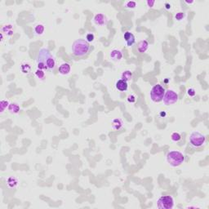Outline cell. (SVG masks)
I'll use <instances>...</instances> for the list:
<instances>
[{"mask_svg": "<svg viewBox=\"0 0 209 209\" xmlns=\"http://www.w3.org/2000/svg\"><path fill=\"white\" fill-rule=\"evenodd\" d=\"M91 51V45L86 39L79 38L72 44V52L74 56L79 57H86Z\"/></svg>", "mask_w": 209, "mask_h": 209, "instance_id": "cell-1", "label": "cell"}, {"mask_svg": "<svg viewBox=\"0 0 209 209\" xmlns=\"http://www.w3.org/2000/svg\"><path fill=\"white\" fill-rule=\"evenodd\" d=\"M167 161L171 167H178L185 161V155L178 150H171L167 154Z\"/></svg>", "mask_w": 209, "mask_h": 209, "instance_id": "cell-2", "label": "cell"}, {"mask_svg": "<svg viewBox=\"0 0 209 209\" xmlns=\"http://www.w3.org/2000/svg\"><path fill=\"white\" fill-rule=\"evenodd\" d=\"M206 137L204 135L199 132H193L190 136V144L192 147L199 148L204 145Z\"/></svg>", "mask_w": 209, "mask_h": 209, "instance_id": "cell-3", "label": "cell"}, {"mask_svg": "<svg viewBox=\"0 0 209 209\" xmlns=\"http://www.w3.org/2000/svg\"><path fill=\"white\" fill-rule=\"evenodd\" d=\"M165 93L164 87L160 84H156L152 87L150 91V98L154 102H160L163 100Z\"/></svg>", "mask_w": 209, "mask_h": 209, "instance_id": "cell-4", "label": "cell"}, {"mask_svg": "<svg viewBox=\"0 0 209 209\" xmlns=\"http://www.w3.org/2000/svg\"><path fill=\"white\" fill-rule=\"evenodd\" d=\"M157 207L159 209H172L174 207V199L170 195L161 196L157 201Z\"/></svg>", "mask_w": 209, "mask_h": 209, "instance_id": "cell-5", "label": "cell"}, {"mask_svg": "<svg viewBox=\"0 0 209 209\" xmlns=\"http://www.w3.org/2000/svg\"><path fill=\"white\" fill-rule=\"evenodd\" d=\"M178 99H179V96L176 92L169 89V90L165 91L163 100V103L166 105H170V104L176 103L178 101Z\"/></svg>", "mask_w": 209, "mask_h": 209, "instance_id": "cell-6", "label": "cell"}, {"mask_svg": "<svg viewBox=\"0 0 209 209\" xmlns=\"http://www.w3.org/2000/svg\"><path fill=\"white\" fill-rule=\"evenodd\" d=\"M52 54L50 53V52L48 51V49L46 48H42L39 50L38 54V57H37V63H43L46 65V61L48 60V58Z\"/></svg>", "mask_w": 209, "mask_h": 209, "instance_id": "cell-7", "label": "cell"}, {"mask_svg": "<svg viewBox=\"0 0 209 209\" xmlns=\"http://www.w3.org/2000/svg\"><path fill=\"white\" fill-rule=\"evenodd\" d=\"M94 22L96 25H100V26H103L104 25L107 24L108 20L106 18V16L102 13H98L94 17Z\"/></svg>", "mask_w": 209, "mask_h": 209, "instance_id": "cell-8", "label": "cell"}, {"mask_svg": "<svg viewBox=\"0 0 209 209\" xmlns=\"http://www.w3.org/2000/svg\"><path fill=\"white\" fill-rule=\"evenodd\" d=\"M124 39L126 41V43L128 45V47H132L134 45V43L136 42V38L134 36V34L129 31H127L124 33Z\"/></svg>", "mask_w": 209, "mask_h": 209, "instance_id": "cell-9", "label": "cell"}, {"mask_svg": "<svg viewBox=\"0 0 209 209\" xmlns=\"http://www.w3.org/2000/svg\"><path fill=\"white\" fill-rule=\"evenodd\" d=\"M109 56L114 61H119L123 59V53L118 49H114L113 51H111Z\"/></svg>", "mask_w": 209, "mask_h": 209, "instance_id": "cell-10", "label": "cell"}, {"mask_svg": "<svg viewBox=\"0 0 209 209\" xmlns=\"http://www.w3.org/2000/svg\"><path fill=\"white\" fill-rule=\"evenodd\" d=\"M70 70H71V66L69 63H63L61 64L60 67H59V73L62 74V75H67L70 74Z\"/></svg>", "mask_w": 209, "mask_h": 209, "instance_id": "cell-11", "label": "cell"}, {"mask_svg": "<svg viewBox=\"0 0 209 209\" xmlns=\"http://www.w3.org/2000/svg\"><path fill=\"white\" fill-rule=\"evenodd\" d=\"M115 87L120 92H126L128 88V83L126 81L123 80V79H119V80L117 81L116 83H115Z\"/></svg>", "mask_w": 209, "mask_h": 209, "instance_id": "cell-12", "label": "cell"}, {"mask_svg": "<svg viewBox=\"0 0 209 209\" xmlns=\"http://www.w3.org/2000/svg\"><path fill=\"white\" fill-rule=\"evenodd\" d=\"M46 66H47V69L48 70H54L57 66V61L55 60V57L52 55L48 57L46 61Z\"/></svg>", "mask_w": 209, "mask_h": 209, "instance_id": "cell-13", "label": "cell"}, {"mask_svg": "<svg viewBox=\"0 0 209 209\" xmlns=\"http://www.w3.org/2000/svg\"><path fill=\"white\" fill-rule=\"evenodd\" d=\"M148 48H149V43L146 40H141L138 43L137 50L140 53H145L148 50Z\"/></svg>", "mask_w": 209, "mask_h": 209, "instance_id": "cell-14", "label": "cell"}, {"mask_svg": "<svg viewBox=\"0 0 209 209\" xmlns=\"http://www.w3.org/2000/svg\"><path fill=\"white\" fill-rule=\"evenodd\" d=\"M7 185L10 189L16 188L18 185V179L15 176H10L9 178H8V180H7Z\"/></svg>", "mask_w": 209, "mask_h": 209, "instance_id": "cell-15", "label": "cell"}, {"mask_svg": "<svg viewBox=\"0 0 209 209\" xmlns=\"http://www.w3.org/2000/svg\"><path fill=\"white\" fill-rule=\"evenodd\" d=\"M44 30H45V27L44 25L42 24H38L36 25L33 28V31H34V33L36 35H43V33H44Z\"/></svg>", "mask_w": 209, "mask_h": 209, "instance_id": "cell-16", "label": "cell"}, {"mask_svg": "<svg viewBox=\"0 0 209 209\" xmlns=\"http://www.w3.org/2000/svg\"><path fill=\"white\" fill-rule=\"evenodd\" d=\"M123 121L120 119H114L112 120V128L114 130H119L123 127Z\"/></svg>", "mask_w": 209, "mask_h": 209, "instance_id": "cell-17", "label": "cell"}, {"mask_svg": "<svg viewBox=\"0 0 209 209\" xmlns=\"http://www.w3.org/2000/svg\"><path fill=\"white\" fill-rule=\"evenodd\" d=\"M8 109L12 114H18L20 111V106L16 103H10Z\"/></svg>", "mask_w": 209, "mask_h": 209, "instance_id": "cell-18", "label": "cell"}, {"mask_svg": "<svg viewBox=\"0 0 209 209\" xmlns=\"http://www.w3.org/2000/svg\"><path fill=\"white\" fill-rule=\"evenodd\" d=\"M133 79V73L130 71V70H126L122 74V76H121V79L126 81L127 83L129 81L132 80Z\"/></svg>", "mask_w": 209, "mask_h": 209, "instance_id": "cell-19", "label": "cell"}, {"mask_svg": "<svg viewBox=\"0 0 209 209\" xmlns=\"http://www.w3.org/2000/svg\"><path fill=\"white\" fill-rule=\"evenodd\" d=\"M9 101L8 100H1V102H0V111H1V113H3L4 112V110L7 108H8V106H9Z\"/></svg>", "mask_w": 209, "mask_h": 209, "instance_id": "cell-20", "label": "cell"}, {"mask_svg": "<svg viewBox=\"0 0 209 209\" xmlns=\"http://www.w3.org/2000/svg\"><path fill=\"white\" fill-rule=\"evenodd\" d=\"M8 33V35H12L13 34V30H12V25H5L2 28V33Z\"/></svg>", "mask_w": 209, "mask_h": 209, "instance_id": "cell-21", "label": "cell"}, {"mask_svg": "<svg viewBox=\"0 0 209 209\" xmlns=\"http://www.w3.org/2000/svg\"><path fill=\"white\" fill-rule=\"evenodd\" d=\"M31 70V66L27 64V63H24V64H22L21 65V71L22 73H24V74H29V72Z\"/></svg>", "mask_w": 209, "mask_h": 209, "instance_id": "cell-22", "label": "cell"}, {"mask_svg": "<svg viewBox=\"0 0 209 209\" xmlns=\"http://www.w3.org/2000/svg\"><path fill=\"white\" fill-rule=\"evenodd\" d=\"M171 139L172 141H174V142H178L181 139V136L180 133H173L171 134Z\"/></svg>", "mask_w": 209, "mask_h": 209, "instance_id": "cell-23", "label": "cell"}, {"mask_svg": "<svg viewBox=\"0 0 209 209\" xmlns=\"http://www.w3.org/2000/svg\"><path fill=\"white\" fill-rule=\"evenodd\" d=\"M185 16H186V13L184 12H177V13L175 15V18H176V20H178V21H181L182 20L185 19Z\"/></svg>", "mask_w": 209, "mask_h": 209, "instance_id": "cell-24", "label": "cell"}, {"mask_svg": "<svg viewBox=\"0 0 209 209\" xmlns=\"http://www.w3.org/2000/svg\"><path fill=\"white\" fill-rule=\"evenodd\" d=\"M125 7L129 9H134L137 7V3L135 1H128L125 3Z\"/></svg>", "mask_w": 209, "mask_h": 209, "instance_id": "cell-25", "label": "cell"}, {"mask_svg": "<svg viewBox=\"0 0 209 209\" xmlns=\"http://www.w3.org/2000/svg\"><path fill=\"white\" fill-rule=\"evenodd\" d=\"M35 75H36V77L38 78V79H43L44 77H45V73L42 70L37 69V70L35 71Z\"/></svg>", "mask_w": 209, "mask_h": 209, "instance_id": "cell-26", "label": "cell"}, {"mask_svg": "<svg viewBox=\"0 0 209 209\" xmlns=\"http://www.w3.org/2000/svg\"><path fill=\"white\" fill-rule=\"evenodd\" d=\"M94 38H95V36H94V34H93V33H89L87 34L86 39H87V41L88 43H90V42H93V41H94Z\"/></svg>", "mask_w": 209, "mask_h": 209, "instance_id": "cell-27", "label": "cell"}, {"mask_svg": "<svg viewBox=\"0 0 209 209\" xmlns=\"http://www.w3.org/2000/svg\"><path fill=\"white\" fill-rule=\"evenodd\" d=\"M187 95L189 96L193 97V96H195L196 95V91H195L194 88H189V89L187 90Z\"/></svg>", "mask_w": 209, "mask_h": 209, "instance_id": "cell-28", "label": "cell"}, {"mask_svg": "<svg viewBox=\"0 0 209 209\" xmlns=\"http://www.w3.org/2000/svg\"><path fill=\"white\" fill-rule=\"evenodd\" d=\"M154 4H155V1H154V0H148V1H146V5H147L148 8H153Z\"/></svg>", "mask_w": 209, "mask_h": 209, "instance_id": "cell-29", "label": "cell"}, {"mask_svg": "<svg viewBox=\"0 0 209 209\" xmlns=\"http://www.w3.org/2000/svg\"><path fill=\"white\" fill-rule=\"evenodd\" d=\"M128 102H131V103H134L136 101V97L134 95H130L128 96Z\"/></svg>", "mask_w": 209, "mask_h": 209, "instance_id": "cell-30", "label": "cell"}, {"mask_svg": "<svg viewBox=\"0 0 209 209\" xmlns=\"http://www.w3.org/2000/svg\"><path fill=\"white\" fill-rule=\"evenodd\" d=\"M185 3L186 4H193L194 3H195V1H188V0H185Z\"/></svg>", "mask_w": 209, "mask_h": 209, "instance_id": "cell-31", "label": "cell"}, {"mask_svg": "<svg viewBox=\"0 0 209 209\" xmlns=\"http://www.w3.org/2000/svg\"><path fill=\"white\" fill-rule=\"evenodd\" d=\"M165 6H166V7H165L166 9H170V8H171V4H169V3H166Z\"/></svg>", "mask_w": 209, "mask_h": 209, "instance_id": "cell-32", "label": "cell"}, {"mask_svg": "<svg viewBox=\"0 0 209 209\" xmlns=\"http://www.w3.org/2000/svg\"><path fill=\"white\" fill-rule=\"evenodd\" d=\"M160 115H162V116H163V115L165 116V115H166V113H165V112H162V113H160Z\"/></svg>", "mask_w": 209, "mask_h": 209, "instance_id": "cell-33", "label": "cell"}]
</instances>
